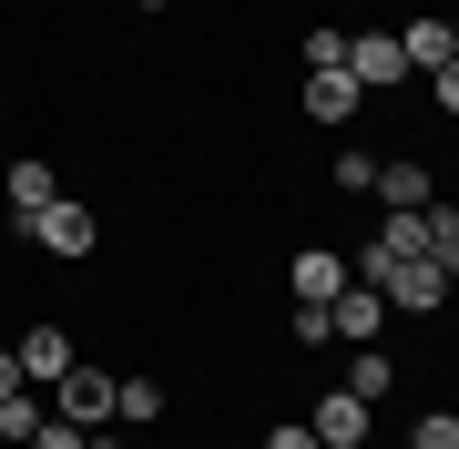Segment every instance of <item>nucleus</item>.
<instances>
[{
	"label": "nucleus",
	"instance_id": "nucleus-1",
	"mask_svg": "<svg viewBox=\"0 0 459 449\" xmlns=\"http://www.w3.org/2000/svg\"><path fill=\"white\" fill-rule=\"evenodd\" d=\"M113 388H123L113 367H92V358H72L62 378H51V409H62L72 429H102V419H113Z\"/></svg>",
	"mask_w": 459,
	"mask_h": 449
},
{
	"label": "nucleus",
	"instance_id": "nucleus-2",
	"mask_svg": "<svg viewBox=\"0 0 459 449\" xmlns=\"http://www.w3.org/2000/svg\"><path fill=\"white\" fill-rule=\"evenodd\" d=\"M368 286L388 297V316H439V307H449V276L429 266V255H398V266H388V276H368Z\"/></svg>",
	"mask_w": 459,
	"mask_h": 449
},
{
	"label": "nucleus",
	"instance_id": "nucleus-3",
	"mask_svg": "<svg viewBox=\"0 0 459 449\" xmlns=\"http://www.w3.org/2000/svg\"><path fill=\"white\" fill-rule=\"evenodd\" d=\"M347 72H358V92H398L409 51H398V31H347Z\"/></svg>",
	"mask_w": 459,
	"mask_h": 449
},
{
	"label": "nucleus",
	"instance_id": "nucleus-4",
	"mask_svg": "<svg viewBox=\"0 0 459 449\" xmlns=\"http://www.w3.org/2000/svg\"><path fill=\"white\" fill-rule=\"evenodd\" d=\"M358 113H368V92H358V72H347V62L307 72V123H327V134H347Z\"/></svg>",
	"mask_w": 459,
	"mask_h": 449
},
{
	"label": "nucleus",
	"instance_id": "nucleus-5",
	"mask_svg": "<svg viewBox=\"0 0 459 449\" xmlns=\"http://www.w3.org/2000/svg\"><path fill=\"white\" fill-rule=\"evenodd\" d=\"M31 246H51V255H92V246H102V225H92V204H82V194H62V204H41V215H31Z\"/></svg>",
	"mask_w": 459,
	"mask_h": 449
},
{
	"label": "nucleus",
	"instance_id": "nucleus-6",
	"mask_svg": "<svg viewBox=\"0 0 459 449\" xmlns=\"http://www.w3.org/2000/svg\"><path fill=\"white\" fill-rule=\"evenodd\" d=\"M327 327L347 337V348H377V327H388V297H377L368 276H347L337 297H327Z\"/></svg>",
	"mask_w": 459,
	"mask_h": 449
},
{
	"label": "nucleus",
	"instance_id": "nucleus-7",
	"mask_svg": "<svg viewBox=\"0 0 459 449\" xmlns=\"http://www.w3.org/2000/svg\"><path fill=\"white\" fill-rule=\"evenodd\" d=\"M368 399H347V388H327V399L307 409V429H316V449H368Z\"/></svg>",
	"mask_w": 459,
	"mask_h": 449
},
{
	"label": "nucleus",
	"instance_id": "nucleus-8",
	"mask_svg": "<svg viewBox=\"0 0 459 449\" xmlns=\"http://www.w3.org/2000/svg\"><path fill=\"white\" fill-rule=\"evenodd\" d=\"M377 204H388V215H429V204H439V184H429V164L419 153H398V164H377V184H368Z\"/></svg>",
	"mask_w": 459,
	"mask_h": 449
},
{
	"label": "nucleus",
	"instance_id": "nucleus-9",
	"mask_svg": "<svg viewBox=\"0 0 459 449\" xmlns=\"http://www.w3.org/2000/svg\"><path fill=\"white\" fill-rule=\"evenodd\" d=\"M347 276H358V266H347L337 246H296V266H286V286H296V307H327V297H337Z\"/></svg>",
	"mask_w": 459,
	"mask_h": 449
},
{
	"label": "nucleus",
	"instance_id": "nucleus-10",
	"mask_svg": "<svg viewBox=\"0 0 459 449\" xmlns=\"http://www.w3.org/2000/svg\"><path fill=\"white\" fill-rule=\"evenodd\" d=\"M0 204H11V215H21V225H31V215H41V204H62V174H51V164H41V153H21V164H11V174H0Z\"/></svg>",
	"mask_w": 459,
	"mask_h": 449
},
{
	"label": "nucleus",
	"instance_id": "nucleus-11",
	"mask_svg": "<svg viewBox=\"0 0 459 449\" xmlns=\"http://www.w3.org/2000/svg\"><path fill=\"white\" fill-rule=\"evenodd\" d=\"M62 367H72V337L51 327V316H41V327H21V378H41V388H51Z\"/></svg>",
	"mask_w": 459,
	"mask_h": 449
},
{
	"label": "nucleus",
	"instance_id": "nucleus-12",
	"mask_svg": "<svg viewBox=\"0 0 459 449\" xmlns=\"http://www.w3.org/2000/svg\"><path fill=\"white\" fill-rule=\"evenodd\" d=\"M337 388H347V399H368V409H377V399H398V358H388V348H358Z\"/></svg>",
	"mask_w": 459,
	"mask_h": 449
},
{
	"label": "nucleus",
	"instance_id": "nucleus-13",
	"mask_svg": "<svg viewBox=\"0 0 459 449\" xmlns=\"http://www.w3.org/2000/svg\"><path fill=\"white\" fill-rule=\"evenodd\" d=\"M113 419H123V429H153V419H164V378H123L113 388Z\"/></svg>",
	"mask_w": 459,
	"mask_h": 449
},
{
	"label": "nucleus",
	"instance_id": "nucleus-14",
	"mask_svg": "<svg viewBox=\"0 0 459 449\" xmlns=\"http://www.w3.org/2000/svg\"><path fill=\"white\" fill-rule=\"evenodd\" d=\"M398 51H409V72H439V62H459V51H449V21H409V31H398Z\"/></svg>",
	"mask_w": 459,
	"mask_h": 449
},
{
	"label": "nucleus",
	"instance_id": "nucleus-15",
	"mask_svg": "<svg viewBox=\"0 0 459 449\" xmlns=\"http://www.w3.org/2000/svg\"><path fill=\"white\" fill-rule=\"evenodd\" d=\"M419 225H429V266H439V276L459 286V204H429Z\"/></svg>",
	"mask_w": 459,
	"mask_h": 449
},
{
	"label": "nucleus",
	"instance_id": "nucleus-16",
	"mask_svg": "<svg viewBox=\"0 0 459 449\" xmlns=\"http://www.w3.org/2000/svg\"><path fill=\"white\" fill-rule=\"evenodd\" d=\"M41 419H51V409L31 399V388H11V399H0V449H21V439L41 429Z\"/></svg>",
	"mask_w": 459,
	"mask_h": 449
},
{
	"label": "nucleus",
	"instance_id": "nucleus-17",
	"mask_svg": "<svg viewBox=\"0 0 459 449\" xmlns=\"http://www.w3.org/2000/svg\"><path fill=\"white\" fill-rule=\"evenodd\" d=\"M409 449H459V409H419V429H409Z\"/></svg>",
	"mask_w": 459,
	"mask_h": 449
},
{
	"label": "nucleus",
	"instance_id": "nucleus-18",
	"mask_svg": "<svg viewBox=\"0 0 459 449\" xmlns=\"http://www.w3.org/2000/svg\"><path fill=\"white\" fill-rule=\"evenodd\" d=\"M327 174H337V194H368V184H377V153H358V143H347Z\"/></svg>",
	"mask_w": 459,
	"mask_h": 449
},
{
	"label": "nucleus",
	"instance_id": "nucleus-19",
	"mask_svg": "<svg viewBox=\"0 0 459 449\" xmlns=\"http://www.w3.org/2000/svg\"><path fill=\"white\" fill-rule=\"evenodd\" d=\"M286 337H296V348H327L337 327H327V307H296V316H286Z\"/></svg>",
	"mask_w": 459,
	"mask_h": 449
},
{
	"label": "nucleus",
	"instance_id": "nucleus-20",
	"mask_svg": "<svg viewBox=\"0 0 459 449\" xmlns=\"http://www.w3.org/2000/svg\"><path fill=\"white\" fill-rule=\"evenodd\" d=\"M21 449H82V429H72V419H62V409H51V419H41V429H31V439H21Z\"/></svg>",
	"mask_w": 459,
	"mask_h": 449
},
{
	"label": "nucleus",
	"instance_id": "nucleus-21",
	"mask_svg": "<svg viewBox=\"0 0 459 449\" xmlns=\"http://www.w3.org/2000/svg\"><path fill=\"white\" fill-rule=\"evenodd\" d=\"M429 102H439V113H459V62H439V72H429Z\"/></svg>",
	"mask_w": 459,
	"mask_h": 449
},
{
	"label": "nucleus",
	"instance_id": "nucleus-22",
	"mask_svg": "<svg viewBox=\"0 0 459 449\" xmlns=\"http://www.w3.org/2000/svg\"><path fill=\"white\" fill-rule=\"evenodd\" d=\"M265 449H316V429H307V419H276V429H265Z\"/></svg>",
	"mask_w": 459,
	"mask_h": 449
},
{
	"label": "nucleus",
	"instance_id": "nucleus-23",
	"mask_svg": "<svg viewBox=\"0 0 459 449\" xmlns=\"http://www.w3.org/2000/svg\"><path fill=\"white\" fill-rule=\"evenodd\" d=\"M11 388H31V378H21V348H0V399H11Z\"/></svg>",
	"mask_w": 459,
	"mask_h": 449
},
{
	"label": "nucleus",
	"instance_id": "nucleus-24",
	"mask_svg": "<svg viewBox=\"0 0 459 449\" xmlns=\"http://www.w3.org/2000/svg\"><path fill=\"white\" fill-rule=\"evenodd\" d=\"M82 449H123V439H92V429H82Z\"/></svg>",
	"mask_w": 459,
	"mask_h": 449
},
{
	"label": "nucleus",
	"instance_id": "nucleus-25",
	"mask_svg": "<svg viewBox=\"0 0 459 449\" xmlns=\"http://www.w3.org/2000/svg\"><path fill=\"white\" fill-rule=\"evenodd\" d=\"M133 11H164V0H133Z\"/></svg>",
	"mask_w": 459,
	"mask_h": 449
},
{
	"label": "nucleus",
	"instance_id": "nucleus-26",
	"mask_svg": "<svg viewBox=\"0 0 459 449\" xmlns=\"http://www.w3.org/2000/svg\"><path fill=\"white\" fill-rule=\"evenodd\" d=\"M449 51H459V21H449Z\"/></svg>",
	"mask_w": 459,
	"mask_h": 449
}]
</instances>
